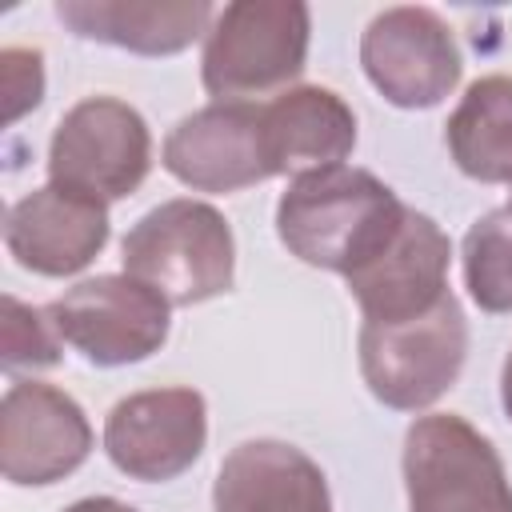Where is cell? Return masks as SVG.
Listing matches in <instances>:
<instances>
[{
	"label": "cell",
	"mask_w": 512,
	"mask_h": 512,
	"mask_svg": "<svg viewBox=\"0 0 512 512\" xmlns=\"http://www.w3.org/2000/svg\"><path fill=\"white\" fill-rule=\"evenodd\" d=\"M408 204L364 168L332 164L304 172L276 204V232L284 248L340 276L376 260L404 224Z\"/></svg>",
	"instance_id": "1"
},
{
	"label": "cell",
	"mask_w": 512,
	"mask_h": 512,
	"mask_svg": "<svg viewBox=\"0 0 512 512\" xmlns=\"http://www.w3.org/2000/svg\"><path fill=\"white\" fill-rule=\"evenodd\" d=\"M124 272L176 308L204 304L232 288V228L204 200H168L144 212L124 236Z\"/></svg>",
	"instance_id": "2"
},
{
	"label": "cell",
	"mask_w": 512,
	"mask_h": 512,
	"mask_svg": "<svg viewBox=\"0 0 512 512\" xmlns=\"http://www.w3.org/2000/svg\"><path fill=\"white\" fill-rule=\"evenodd\" d=\"M308 4L300 0H236L224 4L208 28L200 76L216 104H248L284 88L304 72Z\"/></svg>",
	"instance_id": "3"
},
{
	"label": "cell",
	"mask_w": 512,
	"mask_h": 512,
	"mask_svg": "<svg viewBox=\"0 0 512 512\" xmlns=\"http://www.w3.org/2000/svg\"><path fill=\"white\" fill-rule=\"evenodd\" d=\"M468 352V324L460 300L444 292L432 308L404 320H364L360 328V372L368 392L396 408L416 412L440 400Z\"/></svg>",
	"instance_id": "4"
},
{
	"label": "cell",
	"mask_w": 512,
	"mask_h": 512,
	"mask_svg": "<svg viewBox=\"0 0 512 512\" xmlns=\"http://www.w3.org/2000/svg\"><path fill=\"white\" fill-rule=\"evenodd\" d=\"M408 512H512L500 452L468 420L432 412L404 436Z\"/></svg>",
	"instance_id": "5"
},
{
	"label": "cell",
	"mask_w": 512,
	"mask_h": 512,
	"mask_svg": "<svg viewBox=\"0 0 512 512\" xmlns=\"http://www.w3.org/2000/svg\"><path fill=\"white\" fill-rule=\"evenodd\" d=\"M152 168V136L144 116L116 96H88L64 112L48 144L52 184L96 200L132 196Z\"/></svg>",
	"instance_id": "6"
},
{
	"label": "cell",
	"mask_w": 512,
	"mask_h": 512,
	"mask_svg": "<svg viewBox=\"0 0 512 512\" xmlns=\"http://www.w3.org/2000/svg\"><path fill=\"white\" fill-rule=\"evenodd\" d=\"M168 300L140 284L136 276H96L80 280L56 296L44 316L52 332L72 344L88 364L120 368L148 360L168 340Z\"/></svg>",
	"instance_id": "7"
},
{
	"label": "cell",
	"mask_w": 512,
	"mask_h": 512,
	"mask_svg": "<svg viewBox=\"0 0 512 512\" xmlns=\"http://www.w3.org/2000/svg\"><path fill=\"white\" fill-rule=\"evenodd\" d=\"M372 88L396 108H432L460 84V48L432 8H384L360 36Z\"/></svg>",
	"instance_id": "8"
},
{
	"label": "cell",
	"mask_w": 512,
	"mask_h": 512,
	"mask_svg": "<svg viewBox=\"0 0 512 512\" xmlns=\"http://www.w3.org/2000/svg\"><path fill=\"white\" fill-rule=\"evenodd\" d=\"M208 440L204 396L192 388H152L120 400L104 420L108 460L144 484L188 472Z\"/></svg>",
	"instance_id": "9"
},
{
	"label": "cell",
	"mask_w": 512,
	"mask_h": 512,
	"mask_svg": "<svg viewBox=\"0 0 512 512\" xmlns=\"http://www.w3.org/2000/svg\"><path fill=\"white\" fill-rule=\"evenodd\" d=\"M92 452L84 408L40 380H16L0 400V472L12 484L40 488L76 472Z\"/></svg>",
	"instance_id": "10"
},
{
	"label": "cell",
	"mask_w": 512,
	"mask_h": 512,
	"mask_svg": "<svg viewBox=\"0 0 512 512\" xmlns=\"http://www.w3.org/2000/svg\"><path fill=\"white\" fill-rule=\"evenodd\" d=\"M164 168L196 192H236L272 172L260 104H208L164 140Z\"/></svg>",
	"instance_id": "11"
},
{
	"label": "cell",
	"mask_w": 512,
	"mask_h": 512,
	"mask_svg": "<svg viewBox=\"0 0 512 512\" xmlns=\"http://www.w3.org/2000/svg\"><path fill=\"white\" fill-rule=\"evenodd\" d=\"M4 244L20 268L40 276H72L108 244V208L64 184L20 196L4 216Z\"/></svg>",
	"instance_id": "12"
},
{
	"label": "cell",
	"mask_w": 512,
	"mask_h": 512,
	"mask_svg": "<svg viewBox=\"0 0 512 512\" xmlns=\"http://www.w3.org/2000/svg\"><path fill=\"white\" fill-rule=\"evenodd\" d=\"M448 260L452 244L440 224L408 208L392 244L344 280L364 320H404L432 308L448 292Z\"/></svg>",
	"instance_id": "13"
},
{
	"label": "cell",
	"mask_w": 512,
	"mask_h": 512,
	"mask_svg": "<svg viewBox=\"0 0 512 512\" xmlns=\"http://www.w3.org/2000/svg\"><path fill=\"white\" fill-rule=\"evenodd\" d=\"M216 512H332L320 464L284 440L236 444L212 484Z\"/></svg>",
	"instance_id": "14"
},
{
	"label": "cell",
	"mask_w": 512,
	"mask_h": 512,
	"mask_svg": "<svg viewBox=\"0 0 512 512\" xmlns=\"http://www.w3.org/2000/svg\"><path fill=\"white\" fill-rule=\"evenodd\" d=\"M56 16L84 40L172 56L208 36L216 8L208 0H60Z\"/></svg>",
	"instance_id": "15"
},
{
	"label": "cell",
	"mask_w": 512,
	"mask_h": 512,
	"mask_svg": "<svg viewBox=\"0 0 512 512\" xmlns=\"http://www.w3.org/2000/svg\"><path fill=\"white\" fill-rule=\"evenodd\" d=\"M264 140L272 172H316L356 148V116L332 88H288L264 104Z\"/></svg>",
	"instance_id": "16"
},
{
	"label": "cell",
	"mask_w": 512,
	"mask_h": 512,
	"mask_svg": "<svg viewBox=\"0 0 512 512\" xmlns=\"http://www.w3.org/2000/svg\"><path fill=\"white\" fill-rule=\"evenodd\" d=\"M444 136L464 176L480 184L512 180V76H484L468 84Z\"/></svg>",
	"instance_id": "17"
},
{
	"label": "cell",
	"mask_w": 512,
	"mask_h": 512,
	"mask_svg": "<svg viewBox=\"0 0 512 512\" xmlns=\"http://www.w3.org/2000/svg\"><path fill=\"white\" fill-rule=\"evenodd\" d=\"M464 284L484 312H512V208H492L468 228Z\"/></svg>",
	"instance_id": "18"
},
{
	"label": "cell",
	"mask_w": 512,
	"mask_h": 512,
	"mask_svg": "<svg viewBox=\"0 0 512 512\" xmlns=\"http://www.w3.org/2000/svg\"><path fill=\"white\" fill-rule=\"evenodd\" d=\"M52 324L44 312L20 304L16 296H4V364L8 368H52L60 360V348L48 332Z\"/></svg>",
	"instance_id": "19"
},
{
	"label": "cell",
	"mask_w": 512,
	"mask_h": 512,
	"mask_svg": "<svg viewBox=\"0 0 512 512\" xmlns=\"http://www.w3.org/2000/svg\"><path fill=\"white\" fill-rule=\"evenodd\" d=\"M0 72H4V120H20L28 108L40 104L44 96V56L36 48H4L0 52Z\"/></svg>",
	"instance_id": "20"
},
{
	"label": "cell",
	"mask_w": 512,
	"mask_h": 512,
	"mask_svg": "<svg viewBox=\"0 0 512 512\" xmlns=\"http://www.w3.org/2000/svg\"><path fill=\"white\" fill-rule=\"evenodd\" d=\"M64 512H136V508H128V504H120V500H112V496H88V500H76V504L64 508Z\"/></svg>",
	"instance_id": "21"
},
{
	"label": "cell",
	"mask_w": 512,
	"mask_h": 512,
	"mask_svg": "<svg viewBox=\"0 0 512 512\" xmlns=\"http://www.w3.org/2000/svg\"><path fill=\"white\" fill-rule=\"evenodd\" d=\"M500 404H504V412H508V420H512V352H508L504 372H500Z\"/></svg>",
	"instance_id": "22"
},
{
	"label": "cell",
	"mask_w": 512,
	"mask_h": 512,
	"mask_svg": "<svg viewBox=\"0 0 512 512\" xmlns=\"http://www.w3.org/2000/svg\"><path fill=\"white\" fill-rule=\"evenodd\" d=\"M508 208H512V204H508Z\"/></svg>",
	"instance_id": "23"
}]
</instances>
